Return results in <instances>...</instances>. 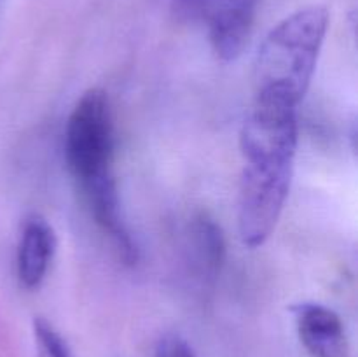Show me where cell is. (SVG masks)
Returning <instances> with one entry per match:
<instances>
[{"instance_id":"obj_4","label":"cell","mask_w":358,"mask_h":357,"mask_svg":"<svg viewBox=\"0 0 358 357\" xmlns=\"http://www.w3.org/2000/svg\"><path fill=\"white\" fill-rule=\"evenodd\" d=\"M297 104L280 94L259 93L241 128L245 161H294Z\"/></svg>"},{"instance_id":"obj_8","label":"cell","mask_w":358,"mask_h":357,"mask_svg":"<svg viewBox=\"0 0 358 357\" xmlns=\"http://www.w3.org/2000/svg\"><path fill=\"white\" fill-rule=\"evenodd\" d=\"M56 248V237L51 224L44 217L34 216L21 227L16 252V270L20 284L27 289L41 286L48 273Z\"/></svg>"},{"instance_id":"obj_2","label":"cell","mask_w":358,"mask_h":357,"mask_svg":"<svg viewBox=\"0 0 358 357\" xmlns=\"http://www.w3.org/2000/svg\"><path fill=\"white\" fill-rule=\"evenodd\" d=\"M65 156L80 186L114 175V122L103 90L86 91L73 107L65 130Z\"/></svg>"},{"instance_id":"obj_6","label":"cell","mask_w":358,"mask_h":357,"mask_svg":"<svg viewBox=\"0 0 358 357\" xmlns=\"http://www.w3.org/2000/svg\"><path fill=\"white\" fill-rule=\"evenodd\" d=\"M297 332L313 357H348V340L341 317L320 303H299L292 308Z\"/></svg>"},{"instance_id":"obj_5","label":"cell","mask_w":358,"mask_h":357,"mask_svg":"<svg viewBox=\"0 0 358 357\" xmlns=\"http://www.w3.org/2000/svg\"><path fill=\"white\" fill-rule=\"evenodd\" d=\"M261 0H171L173 14L180 21L205 24L210 42L224 62L243 52Z\"/></svg>"},{"instance_id":"obj_7","label":"cell","mask_w":358,"mask_h":357,"mask_svg":"<svg viewBox=\"0 0 358 357\" xmlns=\"http://www.w3.org/2000/svg\"><path fill=\"white\" fill-rule=\"evenodd\" d=\"M185 262L199 282H213L226 258V240L215 219L198 214L185 227Z\"/></svg>"},{"instance_id":"obj_1","label":"cell","mask_w":358,"mask_h":357,"mask_svg":"<svg viewBox=\"0 0 358 357\" xmlns=\"http://www.w3.org/2000/svg\"><path fill=\"white\" fill-rule=\"evenodd\" d=\"M327 28L329 13L320 6L304 7L280 21L259 48L255 94H280L299 105L313 79Z\"/></svg>"},{"instance_id":"obj_3","label":"cell","mask_w":358,"mask_h":357,"mask_svg":"<svg viewBox=\"0 0 358 357\" xmlns=\"http://www.w3.org/2000/svg\"><path fill=\"white\" fill-rule=\"evenodd\" d=\"M294 161H245L238 195V227L247 247L271 237L292 181Z\"/></svg>"},{"instance_id":"obj_9","label":"cell","mask_w":358,"mask_h":357,"mask_svg":"<svg viewBox=\"0 0 358 357\" xmlns=\"http://www.w3.org/2000/svg\"><path fill=\"white\" fill-rule=\"evenodd\" d=\"M156 357H194V352L180 336L168 335L157 343Z\"/></svg>"}]
</instances>
